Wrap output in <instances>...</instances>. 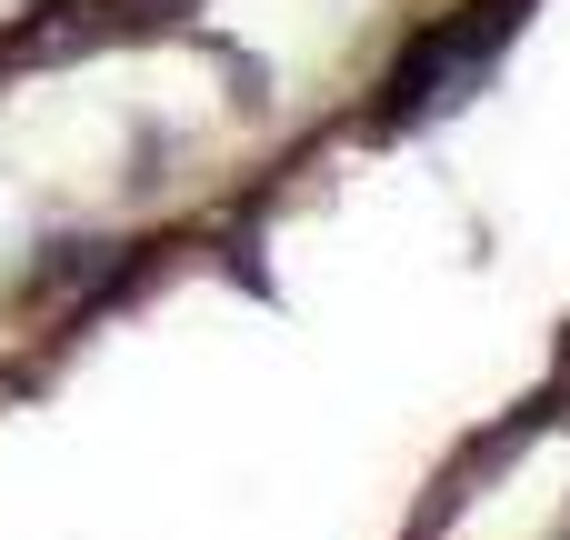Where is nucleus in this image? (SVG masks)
I'll use <instances>...</instances> for the list:
<instances>
[{
    "label": "nucleus",
    "instance_id": "obj_1",
    "mask_svg": "<svg viewBox=\"0 0 570 540\" xmlns=\"http://www.w3.org/2000/svg\"><path fill=\"white\" fill-rule=\"evenodd\" d=\"M521 10H531V0H471L461 20H441V30L391 70V120H421V110H441V100H471V80L501 60V40H511Z\"/></svg>",
    "mask_w": 570,
    "mask_h": 540
}]
</instances>
